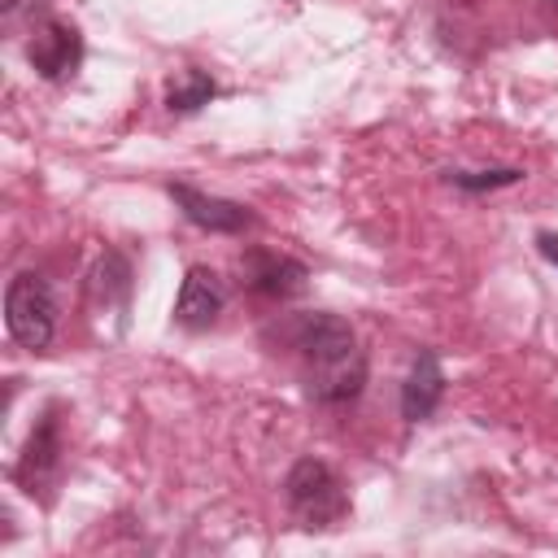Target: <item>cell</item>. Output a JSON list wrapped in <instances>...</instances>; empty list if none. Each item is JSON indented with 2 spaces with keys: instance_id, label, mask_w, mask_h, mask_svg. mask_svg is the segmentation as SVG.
<instances>
[{
  "instance_id": "cell-1",
  "label": "cell",
  "mask_w": 558,
  "mask_h": 558,
  "mask_svg": "<svg viewBox=\"0 0 558 558\" xmlns=\"http://www.w3.org/2000/svg\"><path fill=\"white\" fill-rule=\"evenodd\" d=\"M296 349L305 362V388L323 405H344L366 384V353L353 327L336 314H305L296 327Z\"/></svg>"
},
{
  "instance_id": "cell-2",
  "label": "cell",
  "mask_w": 558,
  "mask_h": 558,
  "mask_svg": "<svg viewBox=\"0 0 558 558\" xmlns=\"http://www.w3.org/2000/svg\"><path fill=\"white\" fill-rule=\"evenodd\" d=\"M283 497L305 527H336L349 514V493H344L340 475L318 458L292 462V471L283 480Z\"/></svg>"
},
{
  "instance_id": "cell-3",
  "label": "cell",
  "mask_w": 558,
  "mask_h": 558,
  "mask_svg": "<svg viewBox=\"0 0 558 558\" xmlns=\"http://www.w3.org/2000/svg\"><path fill=\"white\" fill-rule=\"evenodd\" d=\"M4 323L22 349H48L57 331V301L44 275L22 270L4 288Z\"/></svg>"
},
{
  "instance_id": "cell-4",
  "label": "cell",
  "mask_w": 558,
  "mask_h": 558,
  "mask_svg": "<svg viewBox=\"0 0 558 558\" xmlns=\"http://www.w3.org/2000/svg\"><path fill=\"white\" fill-rule=\"evenodd\" d=\"M26 57H31V65L39 70V78L61 83V78H70V74L78 70V61H83V35H78L74 26H65V22H39V26L31 31Z\"/></svg>"
},
{
  "instance_id": "cell-5",
  "label": "cell",
  "mask_w": 558,
  "mask_h": 558,
  "mask_svg": "<svg viewBox=\"0 0 558 558\" xmlns=\"http://www.w3.org/2000/svg\"><path fill=\"white\" fill-rule=\"evenodd\" d=\"M240 270H244L248 292H257L266 301H288V296L305 292V279H310V270L296 257H283V253H270V248H248Z\"/></svg>"
},
{
  "instance_id": "cell-6",
  "label": "cell",
  "mask_w": 558,
  "mask_h": 558,
  "mask_svg": "<svg viewBox=\"0 0 558 558\" xmlns=\"http://www.w3.org/2000/svg\"><path fill=\"white\" fill-rule=\"evenodd\" d=\"M222 305H227L222 279L209 266H192L183 275V283H179V296H174V323L183 331H205V327L218 323Z\"/></svg>"
},
{
  "instance_id": "cell-7",
  "label": "cell",
  "mask_w": 558,
  "mask_h": 558,
  "mask_svg": "<svg viewBox=\"0 0 558 558\" xmlns=\"http://www.w3.org/2000/svg\"><path fill=\"white\" fill-rule=\"evenodd\" d=\"M170 201L179 205V214L201 227V231H218V235H235L253 222V214L240 201H222V196H205L192 183H170Z\"/></svg>"
},
{
  "instance_id": "cell-8",
  "label": "cell",
  "mask_w": 558,
  "mask_h": 558,
  "mask_svg": "<svg viewBox=\"0 0 558 558\" xmlns=\"http://www.w3.org/2000/svg\"><path fill=\"white\" fill-rule=\"evenodd\" d=\"M57 466H61V423H57V410H48L35 423V432H31V440H26L22 458H17V484L26 493L48 488L52 475H57Z\"/></svg>"
},
{
  "instance_id": "cell-9",
  "label": "cell",
  "mask_w": 558,
  "mask_h": 558,
  "mask_svg": "<svg viewBox=\"0 0 558 558\" xmlns=\"http://www.w3.org/2000/svg\"><path fill=\"white\" fill-rule=\"evenodd\" d=\"M445 397V371H440V357L432 349H423L414 362H410V375L401 384V418L405 423H423L432 418V410L440 405Z\"/></svg>"
},
{
  "instance_id": "cell-10",
  "label": "cell",
  "mask_w": 558,
  "mask_h": 558,
  "mask_svg": "<svg viewBox=\"0 0 558 558\" xmlns=\"http://www.w3.org/2000/svg\"><path fill=\"white\" fill-rule=\"evenodd\" d=\"M214 92H218V87H214L209 74H201V70H183V78L170 87L166 105H170V113H196L201 105H209Z\"/></svg>"
},
{
  "instance_id": "cell-11",
  "label": "cell",
  "mask_w": 558,
  "mask_h": 558,
  "mask_svg": "<svg viewBox=\"0 0 558 558\" xmlns=\"http://www.w3.org/2000/svg\"><path fill=\"white\" fill-rule=\"evenodd\" d=\"M519 179H523L519 166H501V170H449V183L462 187V192H493V187H510Z\"/></svg>"
},
{
  "instance_id": "cell-12",
  "label": "cell",
  "mask_w": 558,
  "mask_h": 558,
  "mask_svg": "<svg viewBox=\"0 0 558 558\" xmlns=\"http://www.w3.org/2000/svg\"><path fill=\"white\" fill-rule=\"evenodd\" d=\"M536 253H541L549 266H558V231H541V235H536Z\"/></svg>"
},
{
  "instance_id": "cell-13",
  "label": "cell",
  "mask_w": 558,
  "mask_h": 558,
  "mask_svg": "<svg viewBox=\"0 0 558 558\" xmlns=\"http://www.w3.org/2000/svg\"><path fill=\"white\" fill-rule=\"evenodd\" d=\"M549 4H554V9H558V0H549Z\"/></svg>"
}]
</instances>
